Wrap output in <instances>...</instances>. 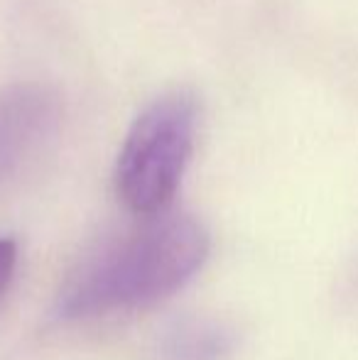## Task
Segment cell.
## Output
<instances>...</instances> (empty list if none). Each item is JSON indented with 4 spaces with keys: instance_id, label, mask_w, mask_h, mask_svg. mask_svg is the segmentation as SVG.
<instances>
[{
    "instance_id": "6da1fadb",
    "label": "cell",
    "mask_w": 358,
    "mask_h": 360,
    "mask_svg": "<svg viewBox=\"0 0 358 360\" xmlns=\"http://www.w3.org/2000/svg\"><path fill=\"white\" fill-rule=\"evenodd\" d=\"M209 233L184 214H153L106 240L59 292L62 319H91L158 304L177 294L209 257Z\"/></svg>"
},
{
    "instance_id": "7a4b0ae2",
    "label": "cell",
    "mask_w": 358,
    "mask_h": 360,
    "mask_svg": "<svg viewBox=\"0 0 358 360\" xmlns=\"http://www.w3.org/2000/svg\"><path fill=\"white\" fill-rule=\"evenodd\" d=\"M194 138L196 103L189 94H167L138 115L115 162V189L133 214L167 209L189 167Z\"/></svg>"
},
{
    "instance_id": "3957f363",
    "label": "cell",
    "mask_w": 358,
    "mask_h": 360,
    "mask_svg": "<svg viewBox=\"0 0 358 360\" xmlns=\"http://www.w3.org/2000/svg\"><path fill=\"white\" fill-rule=\"evenodd\" d=\"M57 118V98L39 86H15L0 94V186L37 157Z\"/></svg>"
},
{
    "instance_id": "277c9868",
    "label": "cell",
    "mask_w": 358,
    "mask_h": 360,
    "mask_svg": "<svg viewBox=\"0 0 358 360\" xmlns=\"http://www.w3.org/2000/svg\"><path fill=\"white\" fill-rule=\"evenodd\" d=\"M234 346L229 328L209 321H189L165 338L167 360H221Z\"/></svg>"
},
{
    "instance_id": "5b68a950",
    "label": "cell",
    "mask_w": 358,
    "mask_h": 360,
    "mask_svg": "<svg viewBox=\"0 0 358 360\" xmlns=\"http://www.w3.org/2000/svg\"><path fill=\"white\" fill-rule=\"evenodd\" d=\"M18 265V245L10 238H0V297L5 294Z\"/></svg>"
}]
</instances>
